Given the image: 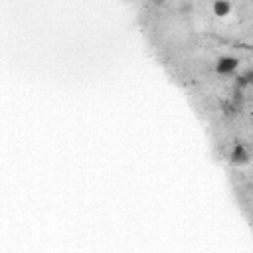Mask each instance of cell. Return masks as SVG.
Returning <instances> with one entry per match:
<instances>
[{"mask_svg":"<svg viewBox=\"0 0 253 253\" xmlns=\"http://www.w3.org/2000/svg\"><path fill=\"white\" fill-rule=\"evenodd\" d=\"M237 67H239V59L233 55H221L215 61V73L219 75H231L237 71Z\"/></svg>","mask_w":253,"mask_h":253,"instance_id":"6da1fadb","label":"cell"},{"mask_svg":"<svg viewBox=\"0 0 253 253\" xmlns=\"http://www.w3.org/2000/svg\"><path fill=\"white\" fill-rule=\"evenodd\" d=\"M211 8H213V16L225 18V16L231 12V2H229V0H215Z\"/></svg>","mask_w":253,"mask_h":253,"instance_id":"3957f363","label":"cell"},{"mask_svg":"<svg viewBox=\"0 0 253 253\" xmlns=\"http://www.w3.org/2000/svg\"><path fill=\"white\" fill-rule=\"evenodd\" d=\"M249 152H247V148L241 144V142H237L233 148H231V154H229V162L233 164V166H243V164H247L249 162Z\"/></svg>","mask_w":253,"mask_h":253,"instance_id":"7a4b0ae2","label":"cell"},{"mask_svg":"<svg viewBox=\"0 0 253 253\" xmlns=\"http://www.w3.org/2000/svg\"><path fill=\"white\" fill-rule=\"evenodd\" d=\"M154 2H156V4H158V2H164V0H154Z\"/></svg>","mask_w":253,"mask_h":253,"instance_id":"5b68a950","label":"cell"},{"mask_svg":"<svg viewBox=\"0 0 253 253\" xmlns=\"http://www.w3.org/2000/svg\"><path fill=\"white\" fill-rule=\"evenodd\" d=\"M243 77H245V81H247V85H253V69H249V71H247V73H245Z\"/></svg>","mask_w":253,"mask_h":253,"instance_id":"277c9868","label":"cell"}]
</instances>
